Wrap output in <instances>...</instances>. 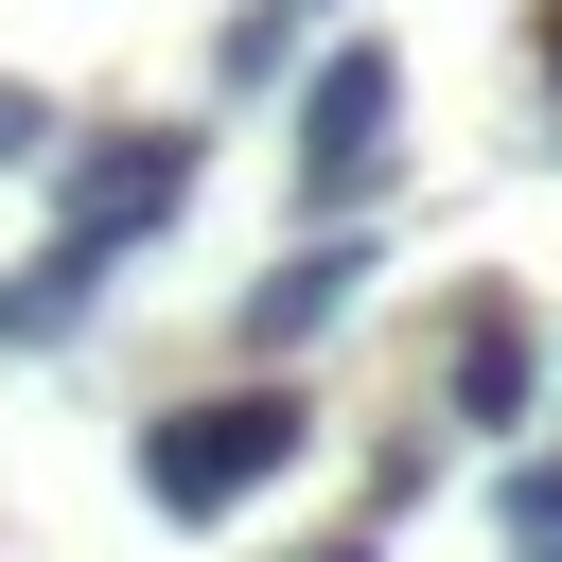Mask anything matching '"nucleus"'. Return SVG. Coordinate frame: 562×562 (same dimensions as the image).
<instances>
[{
    "mask_svg": "<svg viewBox=\"0 0 562 562\" xmlns=\"http://www.w3.org/2000/svg\"><path fill=\"white\" fill-rule=\"evenodd\" d=\"M316 562H369V544H316Z\"/></svg>",
    "mask_w": 562,
    "mask_h": 562,
    "instance_id": "9d476101",
    "label": "nucleus"
},
{
    "mask_svg": "<svg viewBox=\"0 0 562 562\" xmlns=\"http://www.w3.org/2000/svg\"><path fill=\"white\" fill-rule=\"evenodd\" d=\"M176 193H193V140H176V123H140V140H105V158L70 176V246H123V228H158Z\"/></svg>",
    "mask_w": 562,
    "mask_h": 562,
    "instance_id": "7ed1b4c3",
    "label": "nucleus"
},
{
    "mask_svg": "<svg viewBox=\"0 0 562 562\" xmlns=\"http://www.w3.org/2000/svg\"><path fill=\"white\" fill-rule=\"evenodd\" d=\"M88 281H105V246H70V228H53V246L0 281V334H18V351H53V334L88 316Z\"/></svg>",
    "mask_w": 562,
    "mask_h": 562,
    "instance_id": "423d86ee",
    "label": "nucleus"
},
{
    "mask_svg": "<svg viewBox=\"0 0 562 562\" xmlns=\"http://www.w3.org/2000/svg\"><path fill=\"white\" fill-rule=\"evenodd\" d=\"M439 386H457V422H509V404H527V316H509V299H474V316H457V351H439Z\"/></svg>",
    "mask_w": 562,
    "mask_h": 562,
    "instance_id": "39448f33",
    "label": "nucleus"
},
{
    "mask_svg": "<svg viewBox=\"0 0 562 562\" xmlns=\"http://www.w3.org/2000/svg\"><path fill=\"white\" fill-rule=\"evenodd\" d=\"M281 18H299V0H281Z\"/></svg>",
    "mask_w": 562,
    "mask_h": 562,
    "instance_id": "9b49d317",
    "label": "nucleus"
},
{
    "mask_svg": "<svg viewBox=\"0 0 562 562\" xmlns=\"http://www.w3.org/2000/svg\"><path fill=\"white\" fill-rule=\"evenodd\" d=\"M544 70H562V0H544Z\"/></svg>",
    "mask_w": 562,
    "mask_h": 562,
    "instance_id": "1a4fd4ad",
    "label": "nucleus"
},
{
    "mask_svg": "<svg viewBox=\"0 0 562 562\" xmlns=\"http://www.w3.org/2000/svg\"><path fill=\"white\" fill-rule=\"evenodd\" d=\"M386 123H404V70H386L369 35H351V53H316V70H299V193H316V211H351V193L386 176Z\"/></svg>",
    "mask_w": 562,
    "mask_h": 562,
    "instance_id": "f03ea898",
    "label": "nucleus"
},
{
    "mask_svg": "<svg viewBox=\"0 0 562 562\" xmlns=\"http://www.w3.org/2000/svg\"><path fill=\"white\" fill-rule=\"evenodd\" d=\"M35 140H53V105H35V88H0V158H35Z\"/></svg>",
    "mask_w": 562,
    "mask_h": 562,
    "instance_id": "6e6552de",
    "label": "nucleus"
},
{
    "mask_svg": "<svg viewBox=\"0 0 562 562\" xmlns=\"http://www.w3.org/2000/svg\"><path fill=\"white\" fill-rule=\"evenodd\" d=\"M299 457V386H211V404H176V422H140V492L176 509V527H211V509H246L263 474Z\"/></svg>",
    "mask_w": 562,
    "mask_h": 562,
    "instance_id": "f257e3e1",
    "label": "nucleus"
},
{
    "mask_svg": "<svg viewBox=\"0 0 562 562\" xmlns=\"http://www.w3.org/2000/svg\"><path fill=\"white\" fill-rule=\"evenodd\" d=\"M509 544L562 562V457H509Z\"/></svg>",
    "mask_w": 562,
    "mask_h": 562,
    "instance_id": "0eeeda50",
    "label": "nucleus"
},
{
    "mask_svg": "<svg viewBox=\"0 0 562 562\" xmlns=\"http://www.w3.org/2000/svg\"><path fill=\"white\" fill-rule=\"evenodd\" d=\"M351 281H369V246H299V263H263V281H246V334H263V351H299V334H334V316H351Z\"/></svg>",
    "mask_w": 562,
    "mask_h": 562,
    "instance_id": "20e7f679",
    "label": "nucleus"
}]
</instances>
